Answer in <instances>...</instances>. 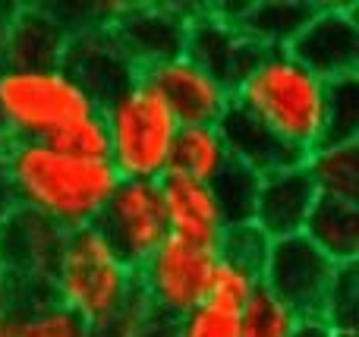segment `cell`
Masks as SVG:
<instances>
[{"mask_svg":"<svg viewBox=\"0 0 359 337\" xmlns=\"http://www.w3.org/2000/svg\"><path fill=\"white\" fill-rule=\"evenodd\" d=\"M316 199L318 193L303 164L290 170H280V174H268L259 180L252 224L268 240L297 237V233H303L306 218H309Z\"/></svg>","mask_w":359,"mask_h":337,"instance_id":"17","label":"cell"},{"mask_svg":"<svg viewBox=\"0 0 359 337\" xmlns=\"http://www.w3.org/2000/svg\"><path fill=\"white\" fill-rule=\"evenodd\" d=\"M337 275V265L322 249L309 243L303 233L271 240L262 268V290L287 306L299 322L322 319L325 296Z\"/></svg>","mask_w":359,"mask_h":337,"instance_id":"7","label":"cell"},{"mask_svg":"<svg viewBox=\"0 0 359 337\" xmlns=\"http://www.w3.org/2000/svg\"><path fill=\"white\" fill-rule=\"evenodd\" d=\"M303 237L322 249L334 265H350L359 259V205L318 195L306 218Z\"/></svg>","mask_w":359,"mask_h":337,"instance_id":"21","label":"cell"},{"mask_svg":"<svg viewBox=\"0 0 359 337\" xmlns=\"http://www.w3.org/2000/svg\"><path fill=\"white\" fill-rule=\"evenodd\" d=\"M170 337H240V315L202 303L170 325Z\"/></svg>","mask_w":359,"mask_h":337,"instance_id":"31","label":"cell"},{"mask_svg":"<svg viewBox=\"0 0 359 337\" xmlns=\"http://www.w3.org/2000/svg\"><path fill=\"white\" fill-rule=\"evenodd\" d=\"M13 296H16V281H13V275L4 268V262H0V309H4Z\"/></svg>","mask_w":359,"mask_h":337,"instance_id":"34","label":"cell"},{"mask_svg":"<svg viewBox=\"0 0 359 337\" xmlns=\"http://www.w3.org/2000/svg\"><path fill=\"white\" fill-rule=\"evenodd\" d=\"M69 32L50 6H16L6 35L4 67L50 69L60 67Z\"/></svg>","mask_w":359,"mask_h":337,"instance_id":"18","label":"cell"},{"mask_svg":"<svg viewBox=\"0 0 359 337\" xmlns=\"http://www.w3.org/2000/svg\"><path fill=\"white\" fill-rule=\"evenodd\" d=\"M350 142H359V82H356V76L328 82V98H325L322 145H350Z\"/></svg>","mask_w":359,"mask_h":337,"instance_id":"25","label":"cell"},{"mask_svg":"<svg viewBox=\"0 0 359 337\" xmlns=\"http://www.w3.org/2000/svg\"><path fill=\"white\" fill-rule=\"evenodd\" d=\"M306 174L318 195L359 205V142L318 145L306 155Z\"/></svg>","mask_w":359,"mask_h":337,"instance_id":"23","label":"cell"},{"mask_svg":"<svg viewBox=\"0 0 359 337\" xmlns=\"http://www.w3.org/2000/svg\"><path fill=\"white\" fill-rule=\"evenodd\" d=\"M60 69H67L98 104V111L120 95L133 79L136 69L130 67V60L123 57V50L117 48V41L111 38L107 29H82L73 32L63 50Z\"/></svg>","mask_w":359,"mask_h":337,"instance_id":"14","label":"cell"},{"mask_svg":"<svg viewBox=\"0 0 359 337\" xmlns=\"http://www.w3.org/2000/svg\"><path fill=\"white\" fill-rule=\"evenodd\" d=\"M107 130V164L120 180L158 183L170 167L180 123L145 76H136L101 107Z\"/></svg>","mask_w":359,"mask_h":337,"instance_id":"4","label":"cell"},{"mask_svg":"<svg viewBox=\"0 0 359 337\" xmlns=\"http://www.w3.org/2000/svg\"><path fill=\"white\" fill-rule=\"evenodd\" d=\"M217 132H221L227 155L233 164L252 170L255 177L280 174L306 164V155L299 149H293L290 142H284L280 136H274L265 123L246 114L243 107H236L230 101V107L224 111V117L217 120Z\"/></svg>","mask_w":359,"mask_h":337,"instance_id":"16","label":"cell"},{"mask_svg":"<svg viewBox=\"0 0 359 337\" xmlns=\"http://www.w3.org/2000/svg\"><path fill=\"white\" fill-rule=\"evenodd\" d=\"M290 337H334V331L322 319H303V322H297Z\"/></svg>","mask_w":359,"mask_h":337,"instance_id":"32","label":"cell"},{"mask_svg":"<svg viewBox=\"0 0 359 337\" xmlns=\"http://www.w3.org/2000/svg\"><path fill=\"white\" fill-rule=\"evenodd\" d=\"M95 227L126 265L139 268L168 240L158 183L120 180Z\"/></svg>","mask_w":359,"mask_h":337,"instance_id":"9","label":"cell"},{"mask_svg":"<svg viewBox=\"0 0 359 337\" xmlns=\"http://www.w3.org/2000/svg\"><path fill=\"white\" fill-rule=\"evenodd\" d=\"M158 193H161L164 221H168V237L215 252L217 240L227 227L215 189L208 183L189 180V177L164 174L158 180Z\"/></svg>","mask_w":359,"mask_h":337,"instance_id":"15","label":"cell"},{"mask_svg":"<svg viewBox=\"0 0 359 337\" xmlns=\"http://www.w3.org/2000/svg\"><path fill=\"white\" fill-rule=\"evenodd\" d=\"M322 4H221L217 13L236 25L246 38H252L265 50H287L290 41L303 32V25L318 13Z\"/></svg>","mask_w":359,"mask_h":337,"instance_id":"20","label":"cell"},{"mask_svg":"<svg viewBox=\"0 0 359 337\" xmlns=\"http://www.w3.org/2000/svg\"><path fill=\"white\" fill-rule=\"evenodd\" d=\"M48 145L63 151V155L86 158V161H107V130H104V120H101V111L86 120L69 123Z\"/></svg>","mask_w":359,"mask_h":337,"instance_id":"30","label":"cell"},{"mask_svg":"<svg viewBox=\"0 0 359 337\" xmlns=\"http://www.w3.org/2000/svg\"><path fill=\"white\" fill-rule=\"evenodd\" d=\"M16 6H4L0 4V67H4V54H6V35H10V22Z\"/></svg>","mask_w":359,"mask_h":337,"instance_id":"33","label":"cell"},{"mask_svg":"<svg viewBox=\"0 0 359 337\" xmlns=\"http://www.w3.org/2000/svg\"><path fill=\"white\" fill-rule=\"evenodd\" d=\"M322 322L331 331H356L359 325V262L337 265V275L328 287Z\"/></svg>","mask_w":359,"mask_h":337,"instance_id":"27","label":"cell"},{"mask_svg":"<svg viewBox=\"0 0 359 337\" xmlns=\"http://www.w3.org/2000/svg\"><path fill=\"white\" fill-rule=\"evenodd\" d=\"M230 155L217 126H180L168 174L189 177L198 183H215L227 170Z\"/></svg>","mask_w":359,"mask_h":337,"instance_id":"22","label":"cell"},{"mask_svg":"<svg viewBox=\"0 0 359 337\" xmlns=\"http://www.w3.org/2000/svg\"><path fill=\"white\" fill-rule=\"evenodd\" d=\"M48 287L50 296L95 334L139 306L136 268L114 252L98 227H82L63 237Z\"/></svg>","mask_w":359,"mask_h":337,"instance_id":"2","label":"cell"},{"mask_svg":"<svg viewBox=\"0 0 359 337\" xmlns=\"http://www.w3.org/2000/svg\"><path fill=\"white\" fill-rule=\"evenodd\" d=\"M192 10L196 6L180 4H117L107 32L130 67L142 76L158 63L183 54Z\"/></svg>","mask_w":359,"mask_h":337,"instance_id":"8","label":"cell"},{"mask_svg":"<svg viewBox=\"0 0 359 337\" xmlns=\"http://www.w3.org/2000/svg\"><path fill=\"white\" fill-rule=\"evenodd\" d=\"M297 315L280 306L271 294L259 290L240 312V337H290L297 328Z\"/></svg>","mask_w":359,"mask_h":337,"instance_id":"28","label":"cell"},{"mask_svg":"<svg viewBox=\"0 0 359 337\" xmlns=\"http://www.w3.org/2000/svg\"><path fill=\"white\" fill-rule=\"evenodd\" d=\"M211 268H215L211 249H198V246L168 237L136 268L139 303L151 319L174 325L205 303Z\"/></svg>","mask_w":359,"mask_h":337,"instance_id":"6","label":"cell"},{"mask_svg":"<svg viewBox=\"0 0 359 337\" xmlns=\"http://www.w3.org/2000/svg\"><path fill=\"white\" fill-rule=\"evenodd\" d=\"M142 76L161 95V101L180 126H217V120L233 101V95L221 82H215L183 54L168 63H158Z\"/></svg>","mask_w":359,"mask_h":337,"instance_id":"13","label":"cell"},{"mask_svg":"<svg viewBox=\"0 0 359 337\" xmlns=\"http://www.w3.org/2000/svg\"><path fill=\"white\" fill-rule=\"evenodd\" d=\"M334 337H356V331H334Z\"/></svg>","mask_w":359,"mask_h":337,"instance_id":"36","label":"cell"},{"mask_svg":"<svg viewBox=\"0 0 359 337\" xmlns=\"http://www.w3.org/2000/svg\"><path fill=\"white\" fill-rule=\"evenodd\" d=\"M4 180L10 205L73 233L98 224L120 177L107 161L63 155L44 142H10L4 145Z\"/></svg>","mask_w":359,"mask_h":337,"instance_id":"1","label":"cell"},{"mask_svg":"<svg viewBox=\"0 0 359 337\" xmlns=\"http://www.w3.org/2000/svg\"><path fill=\"white\" fill-rule=\"evenodd\" d=\"M0 337H95V331L63 309L50 287H16L0 309Z\"/></svg>","mask_w":359,"mask_h":337,"instance_id":"19","label":"cell"},{"mask_svg":"<svg viewBox=\"0 0 359 337\" xmlns=\"http://www.w3.org/2000/svg\"><path fill=\"white\" fill-rule=\"evenodd\" d=\"M259 180L262 177H255L252 170H246V167H240V164L230 161L227 170L211 183V189H215L217 202H221V212H224V221H227V224H246V221H252Z\"/></svg>","mask_w":359,"mask_h":337,"instance_id":"26","label":"cell"},{"mask_svg":"<svg viewBox=\"0 0 359 337\" xmlns=\"http://www.w3.org/2000/svg\"><path fill=\"white\" fill-rule=\"evenodd\" d=\"M268 246H271V240H268L252 221H246V224L224 227L221 240H217V246H215V256L227 259V262H236V265H246V268H252L262 275Z\"/></svg>","mask_w":359,"mask_h":337,"instance_id":"29","label":"cell"},{"mask_svg":"<svg viewBox=\"0 0 359 337\" xmlns=\"http://www.w3.org/2000/svg\"><path fill=\"white\" fill-rule=\"evenodd\" d=\"M262 290V275L246 265L227 262V259L215 256V268H211V281H208V294L205 303L217 309H227V312L240 315L249 306L255 294Z\"/></svg>","mask_w":359,"mask_h":337,"instance_id":"24","label":"cell"},{"mask_svg":"<svg viewBox=\"0 0 359 337\" xmlns=\"http://www.w3.org/2000/svg\"><path fill=\"white\" fill-rule=\"evenodd\" d=\"M262 54H265V48H259L230 19H224L217 6H196L192 10L183 57H189L198 69H205L215 82H221L230 95L240 88V82L259 63Z\"/></svg>","mask_w":359,"mask_h":337,"instance_id":"11","label":"cell"},{"mask_svg":"<svg viewBox=\"0 0 359 337\" xmlns=\"http://www.w3.org/2000/svg\"><path fill=\"white\" fill-rule=\"evenodd\" d=\"M67 233L48 218L10 205L0 214V262L16 287H48Z\"/></svg>","mask_w":359,"mask_h":337,"instance_id":"12","label":"cell"},{"mask_svg":"<svg viewBox=\"0 0 359 337\" xmlns=\"http://www.w3.org/2000/svg\"><path fill=\"white\" fill-rule=\"evenodd\" d=\"M98 114L92 95L60 67H0V142H44Z\"/></svg>","mask_w":359,"mask_h":337,"instance_id":"5","label":"cell"},{"mask_svg":"<svg viewBox=\"0 0 359 337\" xmlns=\"http://www.w3.org/2000/svg\"><path fill=\"white\" fill-rule=\"evenodd\" d=\"M10 208V195H6V180H4V142H0V214Z\"/></svg>","mask_w":359,"mask_h":337,"instance_id":"35","label":"cell"},{"mask_svg":"<svg viewBox=\"0 0 359 337\" xmlns=\"http://www.w3.org/2000/svg\"><path fill=\"white\" fill-rule=\"evenodd\" d=\"M359 6L322 4L318 13L290 41L287 54L322 82L350 79L359 73Z\"/></svg>","mask_w":359,"mask_h":337,"instance_id":"10","label":"cell"},{"mask_svg":"<svg viewBox=\"0 0 359 337\" xmlns=\"http://www.w3.org/2000/svg\"><path fill=\"white\" fill-rule=\"evenodd\" d=\"M328 82L299 67L287 50H265L233 92V104L303 155L322 145Z\"/></svg>","mask_w":359,"mask_h":337,"instance_id":"3","label":"cell"}]
</instances>
